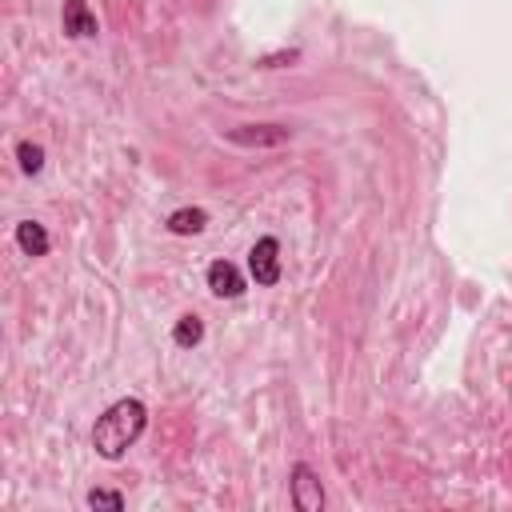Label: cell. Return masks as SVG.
Here are the masks:
<instances>
[{
  "label": "cell",
  "mask_w": 512,
  "mask_h": 512,
  "mask_svg": "<svg viewBox=\"0 0 512 512\" xmlns=\"http://www.w3.org/2000/svg\"><path fill=\"white\" fill-rule=\"evenodd\" d=\"M144 428H148V404L140 396H120V400H112L96 416V424H92V448L104 460H120L144 436Z\"/></svg>",
  "instance_id": "cell-1"
},
{
  "label": "cell",
  "mask_w": 512,
  "mask_h": 512,
  "mask_svg": "<svg viewBox=\"0 0 512 512\" xmlns=\"http://www.w3.org/2000/svg\"><path fill=\"white\" fill-rule=\"evenodd\" d=\"M248 272L256 280V288H272L280 284V240L276 236H260L252 248H248Z\"/></svg>",
  "instance_id": "cell-2"
},
{
  "label": "cell",
  "mask_w": 512,
  "mask_h": 512,
  "mask_svg": "<svg viewBox=\"0 0 512 512\" xmlns=\"http://www.w3.org/2000/svg\"><path fill=\"white\" fill-rule=\"evenodd\" d=\"M288 492H292V504L296 512H320L324 508V488H320V476L312 472V464L296 460L292 472H288Z\"/></svg>",
  "instance_id": "cell-3"
},
{
  "label": "cell",
  "mask_w": 512,
  "mask_h": 512,
  "mask_svg": "<svg viewBox=\"0 0 512 512\" xmlns=\"http://www.w3.org/2000/svg\"><path fill=\"white\" fill-rule=\"evenodd\" d=\"M224 140L240 148H276L292 140V128L288 124H240V128H228Z\"/></svg>",
  "instance_id": "cell-4"
},
{
  "label": "cell",
  "mask_w": 512,
  "mask_h": 512,
  "mask_svg": "<svg viewBox=\"0 0 512 512\" xmlns=\"http://www.w3.org/2000/svg\"><path fill=\"white\" fill-rule=\"evenodd\" d=\"M204 280H208V292L216 296V300H236V296H244V272L232 264V260H212L208 264V272H204Z\"/></svg>",
  "instance_id": "cell-5"
},
{
  "label": "cell",
  "mask_w": 512,
  "mask_h": 512,
  "mask_svg": "<svg viewBox=\"0 0 512 512\" xmlns=\"http://www.w3.org/2000/svg\"><path fill=\"white\" fill-rule=\"evenodd\" d=\"M60 28H64V36H72V40H92V36L100 32L96 12L88 8V0H64Z\"/></svg>",
  "instance_id": "cell-6"
},
{
  "label": "cell",
  "mask_w": 512,
  "mask_h": 512,
  "mask_svg": "<svg viewBox=\"0 0 512 512\" xmlns=\"http://www.w3.org/2000/svg\"><path fill=\"white\" fill-rule=\"evenodd\" d=\"M16 248L24 252V256H48V248H52V240H48V228L40 224V220H20L16 224Z\"/></svg>",
  "instance_id": "cell-7"
},
{
  "label": "cell",
  "mask_w": 512,
  "mask_h": 512,
  "mask_svg": "<svg viewBox=\"0 0 512 512\" xmlns=\"http://www.w3.org/2000/svg\"><path fill=\"white\" fill-rule=\"evenodd\" d=\"M164 224H168L172 236H196V232L208 228V212L204 208H176V212H168Z\"/></svg>",
  "instance_id": "cell-8"
},
{
  "label": "cell",
  "mask_w": 512,
  "mask_h": 512,
  "mask_svg": "<svg viewBox=\"0 0 512 512\" xmlns=\"http://www.w3.org/2000/svg\"><path fill=\"white\" fill-rule=\"evenodd\" d=\"M204 340V320L196 312H184L176 324H172V344L176 348H196Z\"/></svg>",
  "instance_id": "cell-9"
},
{
  "label": "cell",
  "mask_w": 512,
  "mask_h": 512,
  "mask_svg": "<svg viewBox=\"0 0 512 512\" xmlns=\"http://www.w3.org/2000/svg\"><path fill=\"white\" fill-rule=\"evenodd\" d=\"M16 160H20V172L24 176H40L44 172V148L36 140H20L16 144Z\"/></svg>",
  "instance_id": "cell-10"
},
{
  "label": "cell",
  "mask_w": 512,
  "mask_h": 512,
  "mask_svg": "<svg viewBox=\"0 0 512 512\" xmlns=\"http://www.w3.org/2000/svg\"><path fill=\"white\" fill-rule=\"evenodd\" d=\"M84 504H88V508H108V512H120V508H124V496H120V492H112V488H92V492L84 496Z\"/></svg>",
  "instance_id": "cell-11"
},
{
  "label": "cell",
  "mask_w": 512,
  "mask_h": 512,
  "mask_svg": "<svg viewBox=\"0 0 512 512\" xmlns=\"http://www.w3.org/2000/svg\"><path fill=\"white\" fill-rule=\"evenodd\" d=\"M296 56H300L296 48H292V52H280V56H264V60H260V68H280V60H296Z\"/></svg>",
  "instance_id": "cell-12"
}]
</instances>
